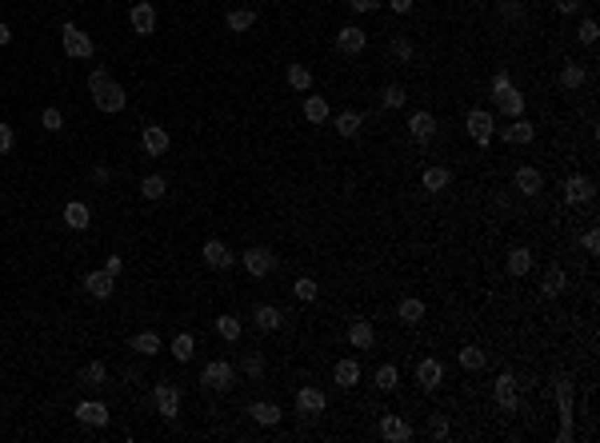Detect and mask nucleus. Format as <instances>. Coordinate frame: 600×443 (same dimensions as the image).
<instances>
[{
    "label": "nucleus",
    "mask_w": 600,
    "mask_h": 443,
    "mask_svg": "<svg viewBox=\"0 0 600 443\" xmlns=\"http://www.w3.org/2000/svg\"><path fill=\"white\" fill-rule=\"evenodd\" d=\"M88 92H92V100H97V108H100V112H120V108L128 104L125 88L112 80L104 68H97L92 76H88Z\"/></svg>",
    "instance_id": "f257e3e1"
},
{
    "label": "nucleus",
    "mask_w": 600,
    "mask_h": 443,
    "mask_svg": "<svg viewBox=\"0 0 600 443\" xmlns=\"http://www.w3.org/2000/svg\"><path fill=\"white\" fill-rule=\"evenodd\" d=\"M492 96H496V108H501L504 116H512V120L524 112V96L512 88L508 72H496V76H492Z\"/></svg>",
    "instance_id": "f03ea898"
},
{
    "label": "nucleus",
    "mask_w": 600,
    "mask_h": 443,
    "mask_svg": "<svg viewBox=\"0 0 600 443\" xmlns=\"http://www.w3.org/2000/svg\"><path fill=\"white\" fill-rule=\"evenodd\" d=\"M557 403H560V443L573 440V379L557 375Z\"/></svg>",
    "instance_id": "7ed1b4c3"
},
{
    "label": "nucleus",
    "mask_w": 600,
    "mask_h": 443,
    "mask_svg": "<svg viewBox=\"0 0 600 443\" xmlns=\"http://www.w3.org/2000/svg\"><path fill=\"white\" fill-rule=\"evenodd\" d=\"M60 41H64V52L76 56V60H92V56H97V44L88 41V36H84L76 24H64V28H60Z\"/></svg>",
    "instance_id": "20e7f679"
},
{
    "label": "nucleus",
    "mask_w": 600,
    "mask_h": 443,
    "mask_svg": "<svg viewBox=\"0 0 600 443\" xmlns=\"http://www.w3.org/2000/svg\"><path fill=\"white\" fill-rule=\"evenodd\" d=\"M232 379H237V372H232V363H224V360L204 363V372H200V384L212 388V391H228L232 388Z\"/></svg>",
    "instance_id": "39448f33"
},
{
    "label": "nucleus",
    "mask_w": 600,
    "mask_h": 443,
    "mask_svg": "<svg viewBox=\"0 0 600 443\" xmlns=\"http://www.w3.org/2000/svg\"><path fill=\"white\" fill-rule=\"evenodd\" d=\"M153 400H156V407H160V416H165V419L181 416V391L172 388V384H156Z\"/></svg>",
    "instance_id": "423d86ee"
},
{
    "label": "nucleus",
    "mask_w": 600,
    "mask_h": 443,
    "mask_svg": "<svg viewBox=\"0 0 600 443\" xmlns=\"http://www.w3.org/2000/svg\"><path fill=\"white\" fill-rule=\"evenodd\" d=\"M244 268H249V276H268V272H272V268H277V256H272V252L268 248H249L244 252Z\"/></svg>",
    "instance_id": "0eeeda50"
},
{
    "label": "nucleus",
    "mask_w": 600,
    "mask_h": 443,
    "mask_svg": "<svg viewBox=\"0 0 600 443\" xmlns=\"http://www.w3.org/2000/svg\"><path fill=\"white\" fill-rule=\"evenodd\" d=\"M468 136H473L480 148L489 144V140H492V112H484V108L468 112Z\"/></svg>",
    "instance_id": "6e6552de"
},
{
    "label": "nucleus",
    "mask_w": 600,
    "mask_h": 443,
    "mask_svg": "<svg viewBox=\"0 0 600 443\" xmlns=\"http://www.w3.org/2000/svg\"><path fill=\"white\" fill-rule=\"evenodd\" d=\"M364 44H368V36H364V28H340V32H336V48H340V52L344 56H361L364 52Z\"/></svg>",
    "instance_id": "1a4fd4ad"
},
{
    "label": "nucleus",
    "mask_w": 600,
    "mask_h": 443,
    "mask_svg": "<svg viewBox=\"0 0 600 443\" xmlns=\"http://www.w3.org/2000/svg\"><path fill=\"white\" fill-rule=\"evenodd\" d=\"M324 407H328L324 391H316V388H300V391H296V412H300V416H321Z\"/></svg>",
    "instance_id": "9d476101"
},
{
    "label": "nucleus",
    "mask_w": 600,
    "mask_h": 443,
    "mask_svg": "<svg viewBox=\"0 0 600 443\" xmlns=\"http://www.w3.org/2000/svg\"><path fill=\"white\" fill-rule=\"evenodd\" d=\"M200 256H204V263H209V268H216V272H228V268H232V260H237V256H232V252L224 248L221 240H209Z\"/></svg>",
    "instance_id": "9b49d317"
},
{
    "label": "nucleus",
    "mask_w": 600,
    "mask_h": 443,
    "mask_svg": "<svg viewBox=\"0 0 600 443\" xmlns=\"http://www.w3.org/2000/svg\"><path fill=\"white\" fill-rule=\"evenodd\" d=\"M128 20H132V32H140V36L156 32V8H153V4H132Z\"/></svg>",
    "instance_id": "f8f14e48"
},
{
    "label": "nucleus",
    "mask_w": 600,
    "mask_h": 443,
    "mask_svg": "<svg viewBox=\"0 0 600 443\" xmlns=\"http://www.w3.org/2000/svg\"><path fill=\"white\" fill-rule=\"evenodd\" d=\"M84 288L92 291L97 300H109L112 291H116V279H112V272L100 268V272H88V276H84Z\"/></svg>",
    "instance_id": "ddd939ff"
},
{
    "label": "nucleus",
    "mask_w": 600,
    "mask_h": 443,
    "mask_svg": "<svg viewBox=\"0 0 600 443\" xmlns=\"http://www.w3.org/2000/svg\"><path fill=\"white\" fill-rule=\"evenodd\" d=\"M380 435H384V440H392V443H408L417 431L408 428L400 416H384V419H380Z\"/></svg>",
    "instance_id": "4468645a"
},
{
    "label": "nucleus",
    "mask_w": 600,
    "mask_h": 443,
    "mask_svg": "<svg viewBox=\"0 0 600 443\" xmlns=\"http://www.w3.org/2000/svg\"><path fill=\"white\" fill-rule=\"evenodd\" d=\"M592 192H596V188H592L588 176H573V180H564V200H568V204H588Z\"/></svg>",
    "instance_id": "2eb2a0df"
},
{
    "label": "nucleus",
    "mask_w": 600,
    "mask_h": 443,
    "mask_svg": "<svg viewBox=\"0 0 600 443\" xmlns=\"http://www.w3.org/2000/svg\"><path fill=\"white\" fill-rule=\"evenodd\" d=\"M349 344L361 347V351H364V347H372V344H377V328H372L368 319H352V324H349Z\"/></svg>",
    "instance_id": "dca6fc26"
},
{
    "label": "nucleus",
    "mask_w": 600,
    "mask_h": 443,
    "mask_svg": "<svg viewBox=\"0 0 600 443\" xmlns=\"http://www.w3.org/2000/svg\"><path fill=\"white\" fill-rule=\"evenodd\" d=\"M408 132H412V140H417V144H424V140H433L436 120L428 116V112H412V116H408Z\"/></svg>",
    "instance_id": "f3484780"
},
{
    "label": "nucleus",
    "mask_w": 600,
    "mask_h": 443,
    "mask_svg": "<svg viewBox=\"0 0 600 443\" xmlns=\"http://www.w3.org/2000/svg\"><path fill=\"white\" fill-rule=\"evenodd\" d=\"M76 419H81L84 428H104V423H109V407H104V403H81V407H76Z\"/></svg>",
    "instance_id": "a211bd4d"
},
{
    "label": "nucleus",
    "mask_w": 600,
    "mask_h": 443,
    "mask_svg": "<svg viewBox=\"0 0 600 443\" xmlns=\"http://www.w3.org/2000/svg\"><path fill=\"white\" fill-rule=\"evenodd\" d=\"M512 184H517V192H524V196H536L540 188H545V180H540V172H536V168H517Z\"/></svg>",
    "instance_id": "6ab92c4d"
},
{
    "label": "nucleus",
    "mask_w": 600,
    "mask_h": 443,
    "mask_svg": "<svg viewBox=\"0 0 600 443\" xmlns=\"http://www.w3.org/2000/svg\"><path fill=\"white\" fill-rule=\"evenodd\" d=\"M496 403H501L504 412H517V379H512L508 372L496 379Z\"/></svg>",
    "instance_id": "aec40b11"
},
{
    "label": "nucleus",
    "mask_w": 600,
    "mask_h": 443,
    "mask_svg": "<svg viewBox=\"0 0 600 443\" xmlns=\"http://www.w3.org/2000/svg\"><path fill=\"white\" fill-rule=\"evenodd\" d=\"M144 152H148V156H165L168 152V132L160 124L144 128Z\"/></svg>",
    "instance_id": "412c9836"
},
{
    "label": "nucleus",
    "mask_w": 600,
    "mask_h": 443,
    "mask_svg": "<svg viewBox=\"0 0 600 443\" xmlns=\"http://www.w3.org/2000/svg\"><path fill=\"white\" fill-rule=\"evenodd\" d=\"M501 136L508 140V144H532V136H536V128H532L529 120H520V116H517V120H512V124L504 128Z\"/></svg>",
    "instance_id": "4be33fe9"
},
{
    "label": "nucleus",
    "mask_w": 600,
    "mask_h": 443,
    "mask_svg": "<svg viewBox=\"0 0 600 443\" xmlns=\"http://www.w3.org/2000/svg\"><path fill=\"white\" fill-rule=\"evenodd\" d=\"M417 384L424 391H433L436 384H440V363H436V360H420L417 363Z\"/></svg>",
    "instance_id": "5701e85b"
},
{
    "label": "nucleus",
    "mask_w": 600,
    "mask_h": 443,
    "mask_svg": "<svg viewBox=\"0 0 600 443\" xmlns=\"http://www.w3.org/2000/svg\"><path fill=\"white\" fill-rule=\"evenodd\" d=\"M128 347L140 351V356H156V351H160V335L156 332H137L132 340H128Z\"/></svg>",
    "instance_id": "b1692460"
},
{
    "label": "nucleus",
    "mask_w": 600,
    "mask_h": 443,
    "mask_svg": "<svg viewBox=\"0 0 600 443\" xmlns=\"http://www.w3.org/2000/svg\"><path fill=\"white\" fill-rule=\"evenodd\" d=\"M64 224H69L72 232H84V228H88V208H84L81 200L64 204Z\"/></svg>",
    "instance_id": "393cba45"
},
{
    "label": "nucleus",
    "mask_w": 600,
    "mask_h": 443,
    "mask_svg": "<svg viewBox=\"0 0 600 443\" xmlns=\"http://www.w3.org/2000/svg\"><path fill=\"white\" fill-rule=\"evenodd\" d=\"M333 375H336L340 388H356V384H361V368H356V360H340Z\"/></svg>",
    "instance_id": "a878e982"
},
{
    "label": "nucleus",
    "mask_w": 600,
    "mask_h": 443,
    "mask_svg": "<svg viewBox=\"0 0 600 443\" xmlns=\"http://www.w3.org/2000/svg\"><path fill=\"white\" fill-rule=\"evenodd\" d=\"M540 291H545V296H560V291H564V268H560V263H548L545 268V284H540Z\"/></svg>",
    "instance_id": "bb28decb"
},
{
    "label": "nucleus",
    "mask_w": 600,
    "mask_h": 443,
    "mask_svg": "<svg viewBox=\"0 0 600 443\" xmlns=\"http://www.w3.org/2000/svg\"><path fill=\"white\" fill-rule=\"evenodd\" d=\"M249 416L256 419V423L272 428V423H280V407H277V403H265V400H260V403H252V407H249Z\"/></svg>",
    "instance_id": "cd10ccee"
},
{
    "label": "nucleus",
    "mask_w": 600,
    "mask_h": 443,
    "mask_svg": "<svg viewBox=\"0 0 600 443\" xmlns=\"http://www.w3.org/2000/svg\"><path fill=\"white\" fill-rule=\"evenodd\" d=\"M305 120H308V124H324V120H328V100H324V96H308L305 100Z\"/></svg>",
    "instance_id": "c85d7f7f"
},
{
    "label": "nucleus",
    "mask_w": 600,
    "mask_h": 443,
    "mask_svg": "<svg viewBox=\"0 0 600 443\" xmlns=\"http://www.w3.org/2000/svg\"><path fill=\"white\" fill-rule=\"evenodd\" d=\"M529 268H532V252L529 248L508 252V272H512V276H529Z\"/></svg>",
    "instance_id": "c756f323"
},
{
    "label": "nucleus",
    "mask_w": 600,
    "mask_h": 443,
    "mask_svg": "<svg viewBox=\"0 0 600 443\" xmlns=\"http://www.w3.org/2000/svg\"><path fill=\"white\" fill-rule=\"evenodd\" d=\"M252 319H256V328H260V332H277V328H280V312L272 304H260Z\"/></svg>",
    "instance_id": "7c9ffc66"
},
{
    "label": "nucleus",
    "mask_w": 600,
    "mask_h": 443,
    "mask_svg": "<svg viewBox=\"0 0 600 443\" xmlns=\"http://www.w3.org/2000/svg\"><path fill=\"white\" fill-rule=\"evenodd\" d=\"M252 24H256V13H252V8H232V13H228V32H249Z\"/></svg>",
    "instance_id": "2f4dec72"
},
{
    "label": "nucleus",
    "mask_w": 600,
    "mask_h": 443,
    "mask_svg": "<svg viewBox=\"0 0 600 443\" xmlns=\"http://www.w3.org/2000/svg\"><path fill=\"white\" fill-rule=\"evenodd\" d=\"M288 88L308 92V88H312V72H308L305 64H288Z\"/></svg>",
    "instance_id": "473e14b6"
},
{
    "label": "nucleus",
    "mask_w": 600,
    "mask_h": 443,
    "mask_svg": "<svg viewBox=\"0 0 600 443\" xmlns=\"http://www.w3.org/2000/svg\"><path fill=\"white\" fill-rule=\"evenodd\" d=\"M448 188V168H428L424 172V192H445Z\"/></svg>",
    "instance_id": "72a5a7b5"
},
{
    "label": "nucleus",
    "mask_w": 600,
    "mask_h": 443,
    "mask_svg": "<svg viewBox=\"0 0 600 443\" xmlns=\"http://www.w3.org/2000/svg\"><path fill=\"white\" fill-rule=\"evenodd\" d=\"M396 316L405 319V324H420V319H424V304H420V300H400Z\"/></svg>",
    "instance_id": "f704fd0d"
},
{
    "label": "nucleus",
    "mask_w": 600,
    "mask_h": 443,
    "mask_svg": "<svg viewBox=\"0 0 600 443\" xmlns=\"http://www.w3.org/2000/svg\"><path fill=\"white\" fill-rule=\"evenodd\" d=\"M489 363V356L480 351V347H461V368H468V372H480Z\"/></svg>",
    "instance_id": "c9c22d12"
},
{
    "label": "nucleus",
    "mask_w": 600,
    "mask_h": 443,
    "mask_svg": "<svg viewBox=\"0 0 600 443\" xmlns=\"http://www.w3.org/2000/svg\"><path fill=\"white\" fill-rule=\"evenodd\" d=\"M336 132L340 136H356L361 132V112H340L336 116Z\"/></svg>",
    "instance_id": "e433bc0d"
},
{
    "label": "nucleus",
    "mask_w": 600,
    "mask_h": 443,
    "mask_svg": "<svg viewBox=\"0 0 600 443\" xmlns=\"http://www.w3.org/2000/svg\"><path fill=\"white\" fill-rule=\"evenodd\" d=\"M165 192H168V184L160 180V176H144V180H140V196H144V200H160Z\"/></svg>",
    "instance_id": "4c0bfd02"
},
{
    "label": "nucleus",
    "mask_w": 600,
    "mask_h": 443,
    "mask_svg": "<svg viewBox=\"0 0 600 443\" xmlns=\"http://www.w3.org/2000/svg\"><path fill=\"white\" fill-rule=\"evenodd\" d=\"M216 332H221L228 344H237V340H240V319L237 316H221V319H216Z\"/></svg>",
    "instance_id": "58836bf2"
},
{
    "label": "nucleus",
    "mask_w": 600,
    "mask_h": 443,
    "mask_svg": "<svg viewBox=\"0 0 600 443\" xmlns=\"http://www.w3.org/2000/svg\"><path fill=\"white\" fill-rule=\"evenodd\" d=\"M172 356H176L181 363L193 360V335H188V332H181L176 340H172Z\"/></svg>",
    "instance_id": "ea45409f"
},
{
    "label": "nucleus",
    "mask_w": 600,
    "mask_h": 443,
    "mask_svg": "<svg viewBox=\"0 0 600 443\" xmlns=\"http://www.w3.org/2000/svg\"><path fill=\"white\" fill-rule=\"evenodd\" d=\"M585 84V68L580 64H564V72H560V88H580Z\"/></svg>",
    "instance_id": "a19ab883"
},
{
    "label": "nucleus",
    "mask_w": 600,
    "mask_h": 443,
    "mask_svg": "<svg viewBox=\"0 0 600 443\" xmlns=\"http://www.w3.org/2000/svg\"><path fill=\"white\" fill-rule=\"evenodd\" d=\"M293 291L296 296H300V300H316V296H321V288H316V279H308V276H300L293 284Z\"/></svg>",
    "instance_id": "79ce46f5"
},
{
    "label": "nucleus",
    "mask_w": 600,
    "mask_h": 443,
    "mask_svg": "<svg viewBox=\"0 0 600 443\" xmlns=\"http://www.w3.org/2000/svg\"><path fill=\"white\" fill-rule=\"evenodd\" d=\"M377 384H380L384 391L396 388V368H392V363H380V368H377Z\"/></svg>",
    "instance_id": "37998d69"
},
{
    "label": "nucleus",
    "mask_w": 600,
    "mask_h": 443,
    "mask_svg": "<svg viewBox=\"0 0 600 443\" xmlns=\"http://www.w3.org/2000/svg\"><path fill=\"white\" fill-rule=\"evenodd\" d=\"M41 124L48 128V132H60V128H64V116H60V108H44L41 112Z\"/></svg>",
    "instance_id": "c03bdc74"
},
{
    "label": "nucleus",
    "mask_w": 600,
    "mask_h": 443,
    "mask_svg": "<svg viewBox=\"0 0 600 443\" xmlns=\"http://www.w3.org/2000/svg\"><path fill=\"white\" fill-rule=\"evenodd\" d=\"M104 375H109V372H104V363H88V368H84V372H81V379H84V384H104Z\"/></svg>",
    "instance_id": "a18cd8bd"
},
{
    "label": "nucleus",
    "mask_w": 600,
    "mask_h": 443,
    "mask_svg": "<svg viewBox=\"0 0 600 443\" xmlns=\"http://www.w3.org/2000/svg\"><path fill=\"white\" fill-rule=\"evenodd\" d=\"M240 368H244L252 379H260V375H265V360H260V356H244V360H240Z\"/></svg>",
    "instance_id": "49530a36"
},
{
    "label": "nucleus",
    "mask_w": 600,
    "mask_h": 443,
    "mask_svg": "<svg viewBox=\"0 0 600 443\" xmlns=\"http://www.w3.org/2000/svg\"><path fill=\"white\" fill-rule=\"evenodd\" d=\"M384 104H389V108H400V104H405V88H400V84H389V88H384Z\"/></svg>",
    "instance_id": "de8ad7c7"
},
{
    "label": "nucleus",
    "mask_w": 600,
    "mask_h": 443,
    "mask_svg": "<svg viewBox=\"0 0 600 443\" xmlns=\"http://www.w3.org/2000/svg\"><path fill=\"white\" fill-rule=\"evenodd\" d=\"M596 36H600L596 20H585V24H580V44H596Z\"/></svg>",
    "instance_id": "09e8293b"
},
{
    "label": "nucleus",
    "mask_w": 600,
    "mask_h": 443,
    "mask_svg": "<svg viewBox=\"0 0 600 443\" xmlns=\"http://www.w3.org/2000/svg\"><path fill=\"white\" fill-rule=\"evenodd\" d=\"M13 128H8V124H0V156H8V152H13Z\"/></svg>",
    "instance_id": "8fccbe9b"
},
{
    "label": "nucleus",
    "mask_w": 600,
    "mask_h": 443,
    "mask_svg": "<svg viewBox=\"0 0 600 443\" xmlns=\"http://www.w3.org/2000/svg\"><path fill=\"white\" fill-rule=\"evenodd\" d=\"M104 272L120 276V272H125V256H109V260H104Z\"/></svg>",
    "instance_id": "3c124183"
},
{
    "label": "nucleus",
    "mask_w": 600,
    "mask_h": 443,
    "mask_svg": "<svg viewBox=\"0 0 600 443\" xmlns=\"http://www.w3.org/2000/svg\"><path fill=\"white\" fill-rule=\"evenodd\" d=\"M349 4H352V13H377L380 0H349Z\"/></svg>",
    "instance_id": "603ef678"
},
{
    "label": "nucleus",
    "mask_w": 600,
    "mask_h": 443,
    "mask_svg": "<svg viewBox=\"0 0 600 443\" xmlns=\"http://www.w3.org/2000/svg\"><path fill=\"white\" fill-rule=\"evenodd\" d=\"M392 52L400 56V60H412V44H408V41H392Z\"/></svg>",
    "instance_id": "864d4df0"
},
{
    "label": "nucleus",
    "mask_w": 600,
    "mask_h": 443,
    "mask_svg": "<svg viewBox=\"0 0 600 443\" xmlns=\"http://www.w3.org/2000/svg\"><path fill=\"white\" fill-rule=\"evenodd\" d=\"M580 244H585V252H592V256H596V252H600V235H596V232H588Z\"/></svg>",
    "instance_id": "5fc2aeb1"
},
{
    "label": "nucleus",
    "mask_w": 600,
    "mask_h": 443,
    "mask_svg": "<svg viewBox=\"0 0 600 443\" xmlns=\"http://www.w3.org/2000/svg\"><path fill=\"white\" fill-rule=\"evenodd\" d=\"M552 4H557V13H576L580 0H552Z\"/></svg>",
    "instance_id": "6e6d98bb"
},
{
    "label": "nucleus",
    "mask_w": 600,
    "mask_h": 443,
    "mask_svg": "<svg viewBox=\"0 0 600 443\" xmlns=\"http://www.w3.org/2000/svg\"><path fill=\"white\" fill-rule=\"evenodd\" d=\"M389 8H392V13H408V8H412V0H389Z\"/></svg>",
    "instance_id": "4d7b16f0"
},
{
    "label": "nucleus",
    "mask_w": 600,
    "mask_h": 443,
    "mask_svg": "<svg viewBox=\"0 0 600 443\" xmlns=\"http://www.w3.org/2000/svg\"><path fill=\"white\" fill-rule=\"evenodd\" d=\"M433 435H436V440H445V435H448V423H445V419H436V423H433Z\"/></svg>",
    "instance_id": "13d9d810"
},
{
    "label": "nucleus",
    "mask_w": 600,
    "mask_h": 443,
    "mask_svg": "<svg viewBox=\"0 0 600 443\" xmlns=\"http://www.w3.org/2000/svg\"><path fill=\"white\" fill-rule=\"evenodd\" d=\"M13 41V32H8V24H0V44H8Z\"/></svg>",
    "instance_id": "bf43d9fd"
}]
</instances>
